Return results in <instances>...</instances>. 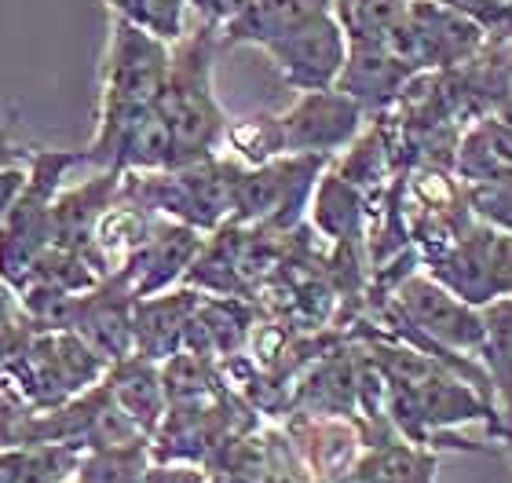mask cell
<instances>
[{
	"instance_id": "2e32d148",
	"label": "cell",
	"mask_w": 512,
	"mask_h": 483,
	"mask_svg": "<svg viewBox=\"0 0 512 483\" xmlns=\"http://www.w3.org/2000/svg\"><path fill=\"white\" fill-rule=\"evenodd\" d=\"M439 451L421 443L403 440H374L337 483H436Z\"/></svg>"
},
{
	"instance_id": "6da1fadb",
	"label": "cell",
	"mask_w": 512,
	"mask_h": 483,
	"mask_svg": "<svg viewBox=\"0 0 512 483\" xmlns=\"http://www.w3.org/2000/svg\"><path fill=\"white\" fill-rule=\"evenodd\" d=\"M220 33L213 22H198L172 44V63L158 96V114L169 125L172 169L202 161L224 147L227 114L213 92V63Z\"/></svg>"
},
{
	"instance_id": "7402d4cb",
	"label": "cell",
	"mask_w": 512,
	"mask_h": 483,
	"mask_svg": "<svg viewBox=\"0 0 512 483\" xmlns=\"http://www.w3.org/2000/svg\"><path fill=\"white\" fill-rule=\"evenodd\" d=\"M26 180H30V161H19V165H0V220L8 216V209L22 194Z\"/></svg>"
},
{
	"instance_id": "603a6c76",
	"label": "cell",
	"mask_w": 512,
	"mask_h": 483,
	"mask_svg": "<svg viewBox=\"0 0 512 483\" xmlns=\"http://www.w3.org/2000/svg\"><path fill=\"white\" fill-rule=\"evenodd\" d=\"M143 483H209V476L198 469V465H187V462H161V465H150L147 469V480Z\"/></svg>"
},
{
	"instance_id": "d4e9b609",
	"label": "cell",
	"mask_w": 512,
	"mask_h": 483,
	"mask_svg": "<svg viewBox=\"0 0 512 483\" xmlns=\"http://www.w3.org/2000/svg\"><path fill=\"white\" fill-rule=\"evenodd\" d=\"M494 440H502L505 443V454H509V462H512V421H502L498 429L491 432Z\"/></svg>"
},
{
	"instance_id": "4316f807",
	"label": "cell",
	"mask_w": 512,
	"mask_h": 483,
	"mask_svg": "<svg viewBox=\"0 0 512 483\" xmlns=\"http://www.w3.org/2000/svg\"><path fill=\"white\" fill-rule=\"evenodd\" d=\"M509 99H512V92H509Z\"/></svg>"
},
{
	"instance_id": "52a82bcc",
	"label": "cell",
	"mask_w": 512,
	"mask_h": 483,
	"mask_svg": "<svg viewBox=\"0 0 512 483\" xmlns=\"http://www.w3.org/2000/svg\"><path fill=\"white\" fill-rule=\"evenodd\" d=\"M366 114L352 96L341 88L322 92H300L297 103L282 114H271L275 121L278 154H300V158H333L348 151L366 125Z\"/></svg>"
},
{
	"instance_id": "9a60e30c",
	"label": "cell",
	"mask_w": 512,
	"mask_h": 483,
	"mask_svg": "<svg viewBox=\"0 0 512 483\" xmlns=\"http://www.w3.org/2000/svg\"><path fill=\"white\" fill-rule=\"evenodd\" d=\"M103 385L114 396V403L125 410V418L150 440L161 421H165V410H169V396H165L158 363H150L143 355H128L121 363L107 366Z\"/></svg>"
},
{
	"instance_id": "7c38bea8",
	"label": "cell",
	"mask_w": 512,
	"mask_h": 483,
	"mask_svg": "<svg viewBox=\"0 0 512 483\" xmlns=\"http://www.w3.org/2000/svg\"><path fill=\"white\" fill-rule=\"evenodd\" d=\"M417 77V70L388 44H348V63H344L337 85L344 96H352L366 114H388L406 92V85Z\"/></svg>"
},
{
	"instance_id": "ba28073f",
	"label": "cell",
	"mask_w": 512,
	"mask_h": 483,
	"mask_svg": "<svg viewBox=\"0 0 512 483\" xmlns=\"http://www.w3.org/2000/svg\"><path fill=\"white\" fill-rule=\"evenodd\" d=\"M278 77L297 92H322L333 88L348 63V37L333 11H322L293 33L278 37L264 48Z\"/></svg>"
},
{
	"instance_id": "3957f363",
	"label": "cell",
	"mask_w": 512,
	"mask_h": 483,
	"mask_svg": "<svg viewBox=\"0 0 512 483\" xmlns=\"http://www.w3.org/2000/svg\"><path fill=\"white\" fill-rule=\"evenodd\" d=\"M33 407H63L103 381L107 363L74 330H37L8 363Z\"/></svg>"
},
{
	"instance_id": "30bf717a",
	"label": "cell",
	"mask_w": 512,
	"mask_h": 483,
	"mask_svg": "<svg viewBox=\"0 0 512 483\" xmlns=\"http://www.w3.org/2000/svg\"><path fill=\"white\" fill-rule=\"evenodd\" d=\"M205 246V235L198 227L176 224L158 216V224L150 227V235L139 242L125 260H121V275L132 286L136 297H154V293L172 290L176 282L187 279L191 264L198 260Z\"/></svg>"
},
{
	"instance_id": "cb8c5ba5",
	"label": "cell",
	"mask_w": 512,
	"mask_h": 483,
	"mask_svg": "<svg viewBox=\"0 0 512 483\" xmlns=\"http://www.w3.org/2000/svg\"><path fill=\"white\" fill-rule=\"evenodd\" d=\"M0 483H19V469L11 462V451H0Z\"/></svg>"
},
{
	"instance_id": "d6986e66",
	"label": "cell",
	"mask_w": 512,
	"mask_h": 483,
	"mask_svg": "<svg viewBox=\"0 0 512 483\" xmlns=\"http://www.w3.org/2000/svg\"><path fill=\"white\" fill-rule=\"evenodd\" d=\"M406 8L410 0H333V15L348 44H392Z\"/></svg>"
},
{
	"instance_id": "8992f818",
	"label": "cell",
	"mask_w": 512,
	"mask_h": 483,
	"mask_svg": "<svg viewBox=\"0 0 512 483\" xmlns=\"http://www.w3.org/2000/svg\"><path fill=\"white\" fill-rule=\"evenodd\" d=\"M172 63V44L147 33L128 19H110V41L103 55L99 110L154 107L165 88Z\"/></svg>"
},
{
	"instance_id": "44dd1931",
	"label": "cell",
	"mask_w": 512,
	"mask_h": 483,
	"mask_svg": "<svg viewBox=\"0 0 512 483\" xmlns=\"http://www.w3.org/2000/svg\"><path fill=\"white\" fill-rule=\"evenodd\" d=\"M183 15H187V0H132V8H128L125 19L143 26V30L154 33V37H161V41L176 44L183 33H187Z\"/></svg>"
},
{
	"instance_id": "4fadbf2b",
	"label": "cell",
	"mask_w": 512,
	"mask_h": 483,
	"mask_svg": "<svg viewBox=\"0 0 512 483\" xmlns=\"http://www.w3.org/2000/svg\"><path fill=\"white\" fill-rule=\"evenodd\" d=\"M202 304V293L194 286H172L154 297H139L136 301V319H132V333H136V355L150 359V363H165L176 352H183L187 344V326H191L194 312Z\"/></svg>"
},
{
	"instance_id": "5bb4252c",
	"label": "cell",
	"mask_w": 512,
	"mask_h": 483,
	"mask_svg": "<svg viewBox=\"0 0 512 483\" xmlns=\"http://www.w3.org/2000/svg\"><path fill=\"white\" fill-rule=\"evenodd\" d=\"M322 11H333V0H235L216 33L224 48L231 44L267 48Z\"/></svg>"
},
{
	"instance_id": "484cf974",
	"label": "cell",
	"mask_w": 512,
	"mask_h": 483,
	"mask_svg": "<svg viewBox=\"0 0 512 483\" xmlns=\"http://www.w3.org/2000/svg\"><path fill=\"white\" fill-rule=\"evenodd\" d=\"M63 483H77V480H63Z\"/></svg>"
},
{
	"instance_id": "e0dca14e",
	"label": "cell",
	"mask_w": 512,
	"mask_h": 483,
	"mask_svg": "<svg viewBox=\"0 0 512 483\" xmlns=\"http://www.w3.org/2000/svg\"><path fill=\"white\" fill-rule=\"evenodd\" d=\"M483 348L480 363L491 377L494 399H498V414L502 421H512V297L483 304Z\"/></svg>"
},
{
	"instance_id": "7a4b0ae2",
	"label": "cell",
	"mask_w": 512,
	"mask_h": 483,
	"mask_svg": "<svg viewBox=\"0 0 512 483\" xmlns=\"http://www.w3.org/2000/svg\"><path fill=\"white\" fill-rule=\"evenodd\" d=\"M85 165V151H30V180L0 220V282L11 290L26 279L33 260L52 246V209L66 172Z\"/></svg>"
},
{
	"instance_id": "5b68a950",
	"label": "cell",
	"mask_w": 512,
	"mask_h": 483,
	"mask_svg": "<svg viewBox=\"0 0 512 483\" xmlns=\"http://www.w3.org/2000/svg\"><path fill=\"white\" fill-rule=\"evenodd\" d=\"M491 41L476 19H469L450 0H410L399 30L392 33V48L417 74H439L469 63L483 44Z\"/></svg>"
},
{
	"instance_id": "277c9868",
	"label": "cell",
	"mask_w": 512,
	"mask_h": 483,
	"mask_svg": "<svg viewBox=\"0 0 512 483\" xmlns=\"http://www.w3.org/2000/svg\"><path fill=\"white\" fill-rule=\"evenodd\" d=\"M388 326H406L428 341L443 344L450 352L480 359L483 319L480 308L465 304L461 297L439 286L428 271H410L392 286V304L384 308Z\"/></svg>"
},
{
	"instance_id": "8fae6325",
	"label": "cell",
	"mask_w": 512,
	"mask_h": 483,
	"mask_svg": "<svg viewBox=\"0 0 512 483\" xmlns=\"http://www.w3.org/2000/svg\"><path fill=\"white\" fill-rule=\"evenodd\" d=\"M121 176L125 172L96 169L92 180L59 191L52 209V246L85 257L103 279H107V271L96 257V231L103 224V216L121 202Z\"/></svg>"
},
{
	"instance_id": "ffe728a7",
	"label": "cell",
	"mask_w": 512,
	"mask_h": 483,
	"mask_svg": "<svg viewBox=\"0 0 512 483\" xmlns=\"http://www.w3.org/2000/svg\"><path fill=\"white\" fill-rule=\"evenodd\" d=\"M150 469V440L118 443V447H96L85 451L77 465V483H143Z\"/></svg>"
},
{
	"instance_id": "9c48e42d",
	"label": "cell",
	"mask_w": 512,
	"mask_h": 483,
	"mask_svg": "<svg viewBox=\"0 0 512 483\" xmlns=\"http://www.w3.org/2000/svg\"><path fill=\"white\" fill-rule=\"evenodd\" d=\"M136 293L125 282L121 271L107 275V279L81 293L74 301V319L70 330L103 359V363H121L128 355H136V333H132V319H136Z\"/></svg>"
},
{
	"instance_id": "ac0fdd59",
	"label": "cell",
	"mask_w": 512,
	"mask_h": 483,
	"mask_svg": "<svg viewBox=\"0 0 512 483\" xmlns=\"http://www.w3.org/2000/svg\"><path fill=\"white\" fill-rule=\"evenodd\" d=\"M311 216H315V227L330 242H352L363 231V216H366V194L348 183L337 169H330L322 176V183L315 187V198H311Z\"/></svg>"
}]
</instances>
